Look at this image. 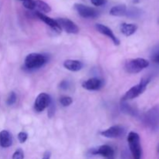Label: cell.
<instances>
[{
    "label": "cell",
    "instance_id": "obj_1",
    "mask_svg": "<svg viewBox=\"0 0 159 159\" xmlns=\"http://www.w3.org/2000/svg\"><path fill=\"white\" fill-rule=\"evenodd\" d=\"M143 122L152 131L159 130V106L156 105L148 110L143 116Z\"/></svg>",
    "mask_w": 159,
    "mask_h": 159
},
{
    "label": "cell",
    "instance_id": "obj_2",
    "mask_svg": "<svg viewBox=\"0 0 159 159\" xmlns=\"http://www.w3.org/2000/svg\"><path fill=\"white\" fill-rule=\"evenodd\" d=\"M48 57L43 54L31 53L28 54L25 58L24 66L29 70L37 69L41 68L48 62Z\"/></svg>",
    "mask_w": 159,
    "mask_h": 159
},
{
    "label": "cell",
    "instance_id": "obj_3",
    "mask_svg": "<svg viewBox=\"0 0 159 159\" xmlns=\"http://www.w3.org/2000/svg\"><path fill=\"white\" fill-rule=\"evenodd\" d=\"M150 63L144 58H133L126 61L124 64V69L130 74H137L141 72L144 69L149 66Z\"/></svg>",
    "mask_w": 159,
    "mask_h": 159
},
{
    "label": "cell",
    "instance_id": "obj_4",
    "mask_svg": "<svg viewBox=\"0 0 159 159\" xmlns=\"http://www.w3.org/2000/svg\"><path fill=\"white\" fill-rule=\"evenodd\" d=\"M127 142L134 159H141L142 148L140 136L136 132H130L127 136Z\"/></svg>",
    "mask_w": 159,
    "mask_h": 159
},
{
    "label": "cell",
    "instance_id": "obj_5",
    "mask_svg": "<svg viewBox=\"0 0 159 159\" xmlns=\"http://www.w3.org/2000/svg\"><path fill=\"white\" fill-rule=\"evenodd\" d=\"M151 79L150 78H144L141 80V82L138 84V85H134L132 88H130L127 93H125L122 98V101H127L130 99H135V98L141 96L143 93L147 89L148 85L150 82Z\"/></svg>",
    "mask_w": 159,
    "mask_h": 159
},
{
    "label": "cell",
    "instance_id": "obj_6",
    "mask_svg": "<svg viewBox=\"0 0 159 159\" xmlns=\"http://www.w3.org/2000/svg\"><path fill=\"white\" fill-rule=\"evenodd\" d=\"M74 8L77 11L78 13L79 14V16H81L83 18H96L99 16V11L96 10V9L85 6V5L81 4V3H75L74 5Z\"/></svg>",
    "mask_w": 159,
    "mask_h": 159
},
{
    "label": "cell",
    "instance_id": "obj_7",
    "mask_svg": "<svg viewBox=\"0 0 159 159\" xmlns=\"http://www.w3.org/2000/svg\"><path fill=\"white\" fill-rule=\"evenodd\" d=\"M51 96L48 94L44 93H42L37 96L36 98L35 102H34V110L35 111L40 113L43 112L46 108H48V107L51 104Z\"/></svg>",
    "mask_w": 159,
    "mask_h": 159
},
{
    "label": "cell",
    "instance_id": "obj_8",
    "mask_svg": "<svg viewBox=\"0 0 159 159\" xmlns=\"http://www.w3.org/2000/svg\"><path fill=\"white\" fill-rule=\"evenodd\" d=\"M57 23L60 26L61 29L64 30L68 34H76L79 32V28L75 23L68 18L57 19Z\"/></svg>",
    "mask_w": 159,
    "mask_h": 159
},
{
    "label": "cell",
    "instance_id": "obj_9",
    "mask_svg": "<svg viewBox=\"0 0 159 159\" xmlns=\"http://www.w3.org/2000/svg\"><path fill=\"white\" fill-rule=\"evenodd\" d=\"M89 153L92 155H100L105 158L114 157V151L110 146L107 144H103L96 148L90 149Z\"/></svg>",
    "mask_w": 159,
    "mask_h": 159
},
{
    "label": "cell",
    "instance_id": "obj_10",
    "mask_svg": "<svg viewBox=\"0 0 159 159\" xmlns=\"http://www.w3.org/2000/svg\"><path fill=\"white\" fill-rule=\"evenodd\" d=\"M125 130L120 125H115L109 127L107 130L101 132V135L107 138H118L124 134Z\"/></svg>",
    "mask_w": 159,
    "mask_h": 159
},
{
    "label": "cell",
    "instance_id": "obj_11",
    "mask_svg": "<svg viewBox=\"0 0 159 159\" xmlns=\"http://www.w3.org/2000/svg\"><path fill=\"white\" fill-rule=\"evenodd\" d=\"M82 88L89 91H97L103 86V81L98 78H92L82 83Z\"/></svg>",
    "mask_w": 159,
    "mask_h": 159
},
{
    "label": "cell",
    "instance_id": "obj_12",
    "mask_svg": "<svg viewBox=\"0 0 159 159\" xmlns=\"http://www.w3.org/2000/svg\"><path fill=\"white\" fill-rule=\"evenodd\" d=\"M96 28L98 30V32H99L100 34H102V35L107 36V37H109L110 39H111L112 41L113 42L116 46H118L120 43L119 39L115 36V34H113V32L112 31V30L110 28H109L108 26H105L103 24H100V23H97L96 24Z\"/></svg>",
    "mask_w": 159,
    "mask_h": 159
},
{
    "label": "cell",
    "instance_id": "obj_13",
    "mask_svg": "<svg viewBox=\"0 0 159 159\" xmlns=\"http://www.w3.org/2000/svg\"><path fill=\"white\" fill-rule=\"evenodd\" d=\"M36 15H37V16L38 17L40 20H42L43 23H46L48 26H49L50 27H51V29L54 30L55 32L58 33V34H60V33L61 32V29L60 26H59V24L57 23L56 20H54V19L51 18V17L48 16L44 15V14L41 13V12H36Z\"/></svg>",
    "mask_w": 159,
    "mask_h": 159
},
{
    "label": "cell",
    "instance_id": "obj_14",
    "mask_svg": "<svg viewBox=\"0 0 159 159\" xmlns=\"http://www.w3.org/2000/svg\"><path fill=\"white\" fill-rule=\"evenodd\" d=\"M64 67L71 71H79L83 68V63L79 60L68 59L64 61Z\"/></svg>",
    "mask_w": 159,
    "mask_h": 159
},
{
    "label": "cell",
    "instance_id": "obj_15",
    "mask_svg": "<svg viewBox=\"0 0 159 159\" xmlns=\"http://www.w3.org/2000/svg\"><path fill=\"white\" fill-rule=\"evenodd\" d=\"M12 144V134L8 130H2L0 132V146L2 148H9Z\"/></svg>",
    "mask_w": 159,
    "mask_h": 159
},
{
    "label": "cell",
    "instance_id": "obj_16",
    "mask_svg": "<svg viewBox=\"0 0 159 159\" xmlns=\"http://www.w3.org/2000/svg\"><path fill=\"white\" fill-rule=\"evenodd\" d=\"M120 31L126 37H130V36L133 35L138 30V26L134 23H121L120 26Z\"/></svg>",
    "mask_w": 159,
    "mask_h": 159
},
{
    "label": "cell",
    "instance_id": "obj_17",
    "mask_svg": "<svg viewBox=\"0 0 159 159\" xmlns=\"http://www.w3.org/2000/svg\"><path fill=\"white\" fill-rule=\"evenodd\" d=\"M127 13V8L125 5L121 4L115 6L111 8L110 10V14L113 16H123Z\"/></svg>",
    "mask_w": 159,
    "mask_h": 159
},
{
    "label": "cell",
    "instance_id": "obj_18",
    "mask_svg": "<svg viewBox=\"0 0 159 159\" xmlns=\"http://www.w3.org/2000/svg\"><path fill=\"white\" fill-rule=\"evenodd\" d=\"M34 4H35V8H37L41 13H48L51 11V6L42 0H35Z\"/></svg>",
    "mask_w": 159,
    "mask_h": 159
},
{
    "label": "cell",
    "instance_id": "obj_19",
    "mask_svg": "<svg viewBox=\"0 0 159 159\" xmlns=\"http://www.w3.org/2000/svg\"><path fill=\"white\" fill-rule=\"evenodd\" d=\"M121 110L124 113H126L127 114L130 115V116H137L138 115V110L133 107L132 106H130V104L125 103V102L123 101L122 104H121Z\"/></svg>",
    "mask_w": 159,
    "mask_h": 159
},
{
    "label": "cell",
    "instance_id": "obj_20",
    "mask_svg": "<svg viewBox=\"0 0 159 159\" xmlns=\"http://www.w3.org/2000/svg\"><path fill=\"white\" fill-rule=\"evenodd\" d=\"M72 102H73L72 99H71V97H70V96H64L60 98L61 104L65 107H69V106L72 103Z\"/></svg>",
    "mask_w": 159,
    "mask_h": 159
},
{
    "label": "cell",
    "instance_id": "obj_21",
    "mask_svg": "<svg viewBox=\"0 0 159 159\" xmlns=\"http://www.w3.org/2000/svg\"><path fill=\"white\" fill-rule=\"evenodd\" d=\"M16 101V93L14 92H11L7 98L6 103L9 106H12L15 103Z\"/></svg>",
    "mask_w": 159,
    "mask_h": 159
},
{
    "label": "cell",
    "instance_id": "obj_22",
    "mask_svg": "<svg viewBox=\"0 0 159 159\" xmlns=\"http://www.w3.org/2000/svg\"><path fill=\"white\" fill-rule=\"evenodd\" d=\"M23 5L26 9H30V10L35 9L34 0H23Z\"/></svg>",
    "mask_w": 159,
    "mask_h": 159
},
{
    "label": "cell",
    "instance_id": "obj_23",
    "mask_svg": "<svg viewBox=\"0 0 159 159\" xmlns=\"http://www.w3.org/2000/svg\"><path fill=\"white\" fill-rule=\"evenodd\" d=\"M24 158V153L21 148H19L14 152L12 155V159H23Z\"/></svg>",
    "mask_w": 159,
    "mask_h": 159
},
{
    "label": "cell",
    "instance_id": "obj_24",
    "mask_svg": "<svg viewBox=\"0 0 159 159\" xmlns=\"http://www.w3.org/2000/svg\"><path fill=\"white\" fill-rule=\"evenodd\" d=\"M54 112H55V106H54V103L53 102V101H51V104L48 107V115L50 118L52 117L54 115Z\"/></svg>",
    "mask_w": 159,
    "mask_h": 159
},
{
    "label": "cell",
    "instance_id": "obj_25",
    "mask_svg": "<svg viewBox=\"0 0 159 159\" xmlns=\"http://www.w3.org/2000/svg\"><path fill=\"white\" fill-rule=\"evenodd\" d=\"M27 138H28V135L26 133V132H20V133L18 134V140L19 141H20V143H24L25 141L27 140Z\"/></svg>",
    "mask_w": 159,
    "mask_h": 159
},
{
    "label": "cell",
    "instance_id": "obj_26",
    "mask_svg": "<svg viewBox=\"0 0 159 159\" xmlns=\"http://www.w3.org/2000/svg\"><path fill=\"white\" fill-rule=\"evenodd\" d=\"M90 1L95 6H102L107 4V0H90Z\"/></svg>",
    "mask_w": 159,
    "mask_h": 159
},
{
    "label": "cell",
    "instance_id": "obj_27",
    "mask_svg": "<svg viewBox=\"0 0 159 159\" xmlns=\"http://www.w3.org/2000/svg\"><path fill=\"white\" fill-rule=\"evenodd\" d=\"M69 82H68V81L66 80H63L60 83V85H59V87H60L61 89H64V90H66L68 89V88H69Z\"/></svg>",
    "mask_w": 159,
    "mask_h": 159
},
{
    "label": "cell",
    "instance_id": "obj_28",
    "mask_svg": "<svg viewBox=\"0 0 159 159\" xmlns=\"http://www.w3.org/2000/svg\"><path fill=\"white\" fill-rule=\"evenodd\" d=\"M51 154L50 152H46L44 154H43V156L42 159H51Z\"/></svg>",
    "mask_w": 159,
    "mask_h": 159
},
{
    "label": "cell",
    "instance_id": "obj_29",
    "mask_svg": "<svg viewBox=\"0 0 159 159\" xmlns=\"http://www.w3.org/2000/svg\"><path fill=\"white\" fill-rule=\"evenodd\" d=\"M153 61L155 62V63L158 64V65H159V52L157 53V54H155V56H154Z\"/></svg>",
    "mask_w": 159,
    "mask_h": 159
},
{
    "label": "cell",
    "instance_id": "obj_30",
    "mask_svg": "<svg viewBox=\"0 0 159 159\" xmlns=\"http://www.w3.org/2000/svg\"><path fill=\"white\" fill-rule=\"evenodd\" d=\"M106 159H114V157H110V158H107Z\"/></svg>",
    "mask_w": 159,
    "mask_h": 159
},
{
    "label": "cell",
    "instance_id": "obj_31",
    "mask_svg": "<svg viewBox=\"0 0 159 159\" xmlns=\"http://www.w3.org/2000/svg\"><path fill=\"white\" fill-rule=\"evenodd\" d=\"M158 154H159V145H158Z\"/></svg>",
    "mask_w": 159,
    "mask_h": 159
},
{
    "label": "cell",
    "instance_id": "obj_32",
    "mask_svg": "<svg viewBox=\"0 0 159 159\" xmlns=\"http://www.w3.org/2000/svg\"><path fill=\"white\" fill-rule=\"evenodd\" d=\"M21 1H23V0H21Z\"/></svg>",
    "mask_w": 159,
    "mask_h": 159
}]
</instances>
